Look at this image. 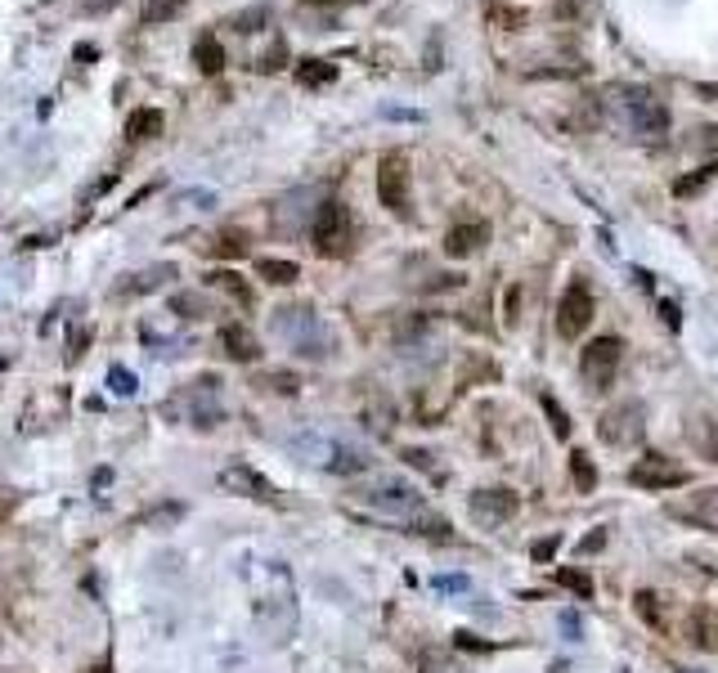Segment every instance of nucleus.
<instances>
[{
  "instance_id": "obj_6",
  "label": "nucleus",
  "mask_w": 718,
  "mask_h": 673,
  "mask_svg": "<svg viewBox=\"0 0 718 673\" xmlns=\"http://www.w3.org/2000/svg\"><path fill=\"white\" fill-rule=\"evenodd\" d=\"M593 314H597L593 287H588L584 278H570L566 292H561V301H557V336H561V342H579L584 328L593 323Z\"/></svg>"
},
{
  "instance_id": "obj_8",
  "label": "nucleus",
  "mask_w": 718,
  "mask_h": 673,
  "mask_svg": "<svg viewBox=\"0 0 718 673\" xmlns=\"http://www.w3.org/2000/svg\"><path fill=\"white\" fill-rule=\"evenodd\" d=\"M628 485H637V490H646V494H664V490L691 485V472H687L678 458H669V454H646V458H637V463L628 467Z\"/></svg>"
},
{
  "instance_id": "obj_33",
  "label": "nucleus",
  "mask_w": 718,
  "mask_h": 673,
  "mask_svg": "<svg viewBox=\"0 0 718 673\" xmlns=\"http://www.w3.org/2000/svg\"><path fill=\"white\" fill-rule=\"evenodd\" d=\"M171 310H175V314H184V319H202V296H189V292H180V296L171 301Z\"/></svg>"
},
{
  "instance_id": "obj_3",
  "label": "nucleus",
  "mask_w": 718,
  "mask_h": 673,
  "mask_svg": "<svg viewBox=\"0 0 718 673\" xmlns=\"http://www.w3.org/2000/svg\"><path fill=\"white\" fill-rule=\"evenodd\" d=\"M378 202L391 216H414V171H409V153L387 149L378 158Z\"/></svg>"
},
{
  "instance_id": "obj_13",
  "label": "nucleus",
  "mask_w": 718,
  "mask_h": 673,
  "mask_svg": "<svg viewBox=\"0 0 718 673\" xmlns=\"http://www.w3.org/2000/svg\"><path fill=\"white\" fill-rule=\"evenodd\" d=\"M669 516H678V521H687V525H696V530H718V485L696 490L691 498L673 503Z\"/></svg>"
},
{
  "instance_id": "obj_34",
  "label": "nucleus",
  "mask_w": 718,
  "mask_h": 673,
  "mask_svg": "<svg viewBox=\"0 0 718 673\" xmlns=\"http://www.w3.org/2000/svg\"><path fill=\"white\" fill-rule=\"evenodd\" d=\"M687 633H691V642H696V646H714V633H709V624H705V610H696V615H691Z\"/></svg>"
},
{
  "instance_id": "obj_39",
  "label": "nucleus",
  "mask_w": 718,
  "mask_h": 673,
  "mask_svg": "<svg viewBox=\"0 0 718 673\" xmlns=\"http://www.w3.org/2000/svg\"><path fill=\"white\" fill-rule=\"evenodd\" d=\"M557 548H561V539L552 534V539H539V543L530 548V557H534V561H552V557H557Z\"/></svg>"
},
{
  "instance_id": "obj_31",
  "label": "nucleus",
  "mask_w": 718,
  "mask_h": 673,
  "mask_svg": "<svg viewBox=\"0 0 718 673\" xmlns=\"http://www.w3.org/2000/svg\"><path fill=\"white\" fill-rule=\"evenodd\" d=\"M247 251V238L238 234V229H225L220 238H216V256H243Z\"/></svg>"
},
{
  "instance_id": "obj_27",
  "label": "nucleus",
  "mask_w": 718,
  "mask_h": 673,
  "mask_svg": "<svg viewBox=\"0 0 718 673\" xmlns=\"http://www.w3.org/2000/svg\"><path fill=\"white\" fill-rule=\"evenodd\" d=\"M184 0H144V23H171L180 19Z\"/></svg>"
},
{
  "instance_id": "obj_30",
  "label": "nucleus",
  "mask_w": 718,
  "mask_h": 673,
  "mask_svg": "<svg viewBox=\"0 0 718 673\" xmlns=\"http://www.w3.org/2000/svg\"><path fill=\"white\" fill-rule=\"evenodd\" d=\"M633 601H637V615H642L651 628H660V624H664V615H660V597H655V592H646V588H642Z\"/></svg>"
},
{
  "instance_id": "obj_38",
  "label": "nucleus",
  "mask_w": 718,
  "mask_h": 673,
  "mask_svg": "<svg viewBox=\"0 0 718 673\" xmlns=\"http://www.w3.org/2000/svg\"><path fill=\"white\" fill-rule=\"evenodd\" d=\"M265 382H269L278 396H296V378H292V373H265Z\"/></svg>"
},
{
  "instance_id": "obj_5",
  "label": "nucleus",
  "mask_w": 718,
  "mask_h": 673,
  "mask_svg": "<svg viewBox=\"0 0 718 673\" xmlns=\"http://www.w3.org/2000/svg\"><path fill=\"white\" fill-rule=\"evenodd\" d=\"M597 436H602V445H611V449H637V445L646 440V409H642L637 400L611 405V409L602 413V422H597Z\"/></svg>"
},
{
  "instance_id": "obj_40",
  "label": "nucleus",
  "mask_w": 718,
  "mask_h": 673,
  "mask_svg": "<svg viewBox=\"0 0 718 673\" xmlns=\"http://www.w3.org/2000/svg\"><path fill=\"white\" fill-rule=\"evenodd\" d=\"M517 310H521V292H517V287H508V292H503V319H508V323H517Z\"/></svg>"
},
{
  "instance_id": "obj_12",
  "label": "nucleus",
  "mask_w": 718,
  "mask_h": 673,
  "mask_svg": "<svg viewBox=\"0 0 718 673\" xmlns=\"http://www.w3.org/2000/svg\"><path fill=\"white\" fill-rule=\"evenodd\" d=\"M216 481H220V490H225V494L256 498V503H283V498H278V490H274V485H269V481H265L256 467H247V463H229V467H225Z\"/></svg>"
},
{
  "instance_id": "obj_41",
  "label": "nucleus",
  "mask_w": 718,
  "mask_h": 673,
  "mask_svg": "<svg viewBox=\"0 0 718 673\" xmlns=\"http://www.w3.org/2000/svg\"><path fill=\"white\" fill-rule=\"evenodd\" d=\"M602 548H606V530H593V534L579 543V552H602Z\"/></svg>"
},
{
  "instance_id": "obj_37",
  "label": "nucleus",
  "mask_w": 718,
  "mask_h": 673,
  "mask_svg": "<svg viewBox=\"0 0 718 673\" xmlns=\"http://www.w3.org/2000/svg\"><path fill=\"white\" fill-rule=\"evenodd\" d=\"M283 59H287V50H283V41H274V50H269L256 68H261V72H278V68H283Z\"/></svg>"
},
{
  "instance_id": "obj_47",
  "label": "nucleus",
  "mask_w": 718,
  "mask_h": 673,
  "mask_svg": "<svg viewBox=\"0 0 718 673\" xmlns=\"http://www.w3.org/2000/svg\"><path fill=\"white\" fill-rule=\"evenodd\" d=\"M696 90H700L705 99H714V104H718V86H696Z\"/></svg>"
},
{
  "instance_id": "obj_19",
  "label": "nucleus",
  "mask_w": 718,
  "mask_h": 673,
  "mask_svg": "<svg viewBox=\"0 0 718 673\" xmlns=\"http://www.w3.org/2000/svg\"><path fill=\"white\" fill-rule=\"evenodd\" d=\"M256 274H261L265 283H274V287H287V283L301 278V265H296V260H278V256H261V260H256Z\"/></svg>"
},
{
  "instance_id": "obj_26",
  "label": "nucleus",
  "mask_w": 718,
  "mask_h": 673,
  "mask_svg": "<svg viewBox=\"0 0 718 673\" xmlns=\"http://www.w3.org/2000/svg\"><path fill=\"white\" fill-rule=\"evenodd\" d=\"M543 413H548V422H552V436H557V440H570V413H566L561 400L548 396V391H543Z\"/></svg>"
},
{
  "instance_id": "obj_1",
  "label": "nucleus",
  "mask_w": 718,
  "mask_h": 673,
  "mask_svg": "<svg viewBox=\"0 0 718 673\" xmlns=\"http://www.w3.org/2000/svg\"><path fill=\"white\" fill-rule=\"evenodd\" d=\"M355 498L364 503L369 512L387 516V521H400L405 530H414L423 516H432V512H427V498H423L405 476H378V481H369L364 490H359Z\"/></svg>"
},
{
  "instance_id": "obj_18",
  "label": "nucleus",
  "mask_w": 718,
  "mask_h": 673,
  "mask_svg": "<svg viewBox=\"0 0 718 673\" xmlns=\"http://www.w3.org/2000/svg\"><path fill=\"white\" fill-rule=\"evenodd\" d=\"M193 64H198V72H207V77H216L220 68H225V46L207 32V37H198L193 41Z\"/></svg>"
},
{
  "instance_id": "obj_36",
  "label": "nucleus",
  "mask_w": 718,
  "mask_h": 673,
  "mask_svg": "<svg viewBox=\"0 0 718 673\" xmlns=\"http://www.w3.org/2000/svg\"><path fill=\"white\" fill-rule=\"evenodd\" d=\"M265 19H269L265 10H247V14H238V19H234V28H238V32H256Z\"/></svg>"
},
{
  "instance_id": "obj_22",
  "label": "nucleus",
  "mask_w": 718,
  "mask_h": 673,
  "mask_svg": "<svg viewBox=\"0 0 718 673\" xmlns=\"http://www.w3.org/2000/svg\"><path fill=\"white\" fill-rule=\"evenodd\" d=\"M207 278H211V287H220L225 296H234L238 305H252V287L243 283V274H234V269H211Z\"/></svg>"
},
{
  "instance_id": "obj_11",
  "label": "nucleus",
  "mask_w": 718,
  "mask_h": 673,
  "mask_svg": "<svg viewBox=\"0 0 718 673\" xmlns=\"http://www.w3.org/2000/svg\"><path fill=\"white\" fill-rule=\"evenodd\" d=\"M467 507H472V521H476V525H485V530H499V525H508V521L521 512V498H517L512 490L494 485V490H476Z\"/></svg>"
},
{
  "instance_id": "obj_21",
  "label": "nucleus",
  "mask_w": 718,
  "mask_h": 673,
  "mask_svg": "<svg viewBox=\"0 0 718 673\" xmlns=\"http://www.w3.org/2000/svg\"><path fill=\"white\" fill-rule=\"evenodd\" d=\"M687 440L705 454V463H718V436H714V422H709V418H691V422H687Z\"/></svg>"
},
{
  "instance_id": "obj_17",
  "label": "nucleus",
  "mask_w": 718,
  "mask_h": 673,
  "mask_svg": "<svg viewBox=\"0 0 718 673\" xmlns=\"http://www.w3.org/2000/svg\"><path fill=\"white\" fill-rule=\"evenodd\" d=\"M369 454L364 449H355V445H337V454H332V463H328V472L332 476H359V472H369Z\"/></svg>"
},
{
  "instance_id": "obj_43",
  "label": "nucleus",
  "mask_w": 718,
  "mask_h": 673,
  "mask_svg": "<svg viewBox=\"0 0 718 673\" xmlns=\"http://www.w3.org/2000/svg\"><path fill=\"white\" fill-rule=\"evenodd\" d=\"M700 149H705V153H718V126H705V131H700Z\"/></svg>"
},
{
  "instance_id": "obj_23",
  "label": "nucleus",
  "mask_w": 718,
  "mask_h": 673,
  "mask_svg": "<svg viewBox=\"0 0 718 673\" xmlns=\"http://www.w3.org/2000/svg\"><path fill=\"white\" fill-rule=\"evenodd\" d=\"M296 81H301V86H328V81H337V64H328V59H305V64H296Z\"/></svg>"
},
{
  "instance_id": "obj_45",
  "label": "nucleus",
  "mask_w": 718,
  "mask_h": 673,
  "mask_svg": "<svg viewBox=\"0 0 718 673\" xmlns=\"http://www.w3.org/2000/svg\"><path fill=\"white\" fill-rule=\"evenodd\" d=\"M561 628H566V633H570V642H575V637H579V615H575V610H566V615H561Z\"/></svg>"
},
{
  "instance_id": "obj_4",
  "label": "nucleus",
  "mask_w": 718,
  "mask_h": 673,
  "mask_svg": "<svg viewBox=\"0 0 718 673\" xmlns=\"http://www.w3.org/2000/svg\"><path fill=\"white\" fill-rule=\"evenodd\" d=\"M310 238H314V251H319V256H346L350 243H355V225H350L346 202H337V198L319 202V211H314V220H310Z\"/></svg>"
},
{
  "instance_id": "obj_16",
  "label": "nucleus",
  "mask_w": 718,
  "mask_h": 673,
  "mask_svg": "<svg viewBox=\"0 0 718 673\" xmlns=\"http://www.w3.org/2000/svg\"><path fill=\"white\" fill-rule=\"evenodd\" d=\"M171 274H175V265L162 260V265H149V269H140V274H126L113 292H117V296H144V292H158Z\"/></svg>"
},
{
  "instance_id": "obj_28",
  "label": "nucleus",
  "mask_w": 718,
  "mask_h": 673,
  "mask_svg": "<svg viewBox=\"0 0 718 673\" xmlns=\"http://www.w3.org/2000/svg\"><path fill=\"white\" fill-rule=\"evenodd\" d=\"M557 584H561V588H570L579 601H588V597H593V579H588L584 570H570V566H561V570H557Z\"/></svg>"
},
{
  "instance_id": "obj_42",
  "label": "nucleus",
  "mask_w": 718,
  "mask_h": 673,
  "mask_svg": "<svg viewBox=\"0 0 718 673\" xmlns=\"http://www.w3.org/2000/svg\"><path fill=\"white\" fill-rule=\"evenodd\" d=\"M436 588H440V592H463L467 579H463V575H445V579H436Z\"/></svg>"
},
{
  "instance_id": "obj_2",
  "label": "nucleus",
  "mask_w": 718,
  "mask_h": 673,
  "mask_svg": "<svg viewBox=\"0 0 718 673\" xmlns=\"http://www.w3.org/2000/svg\"><path fill=\"white\" fill-rule=\"evenodd\" d=\"M274 332L301 355V360H323L328 355V332L314 314V305H278L274 310Z\"/></svg>"
},
{
  "instance_id": "obj_20",
  "label": "nucleus",
  "mask_w": 718,
  "mask_h": 673,
  "mask_svg": "<svg viewBox=\"0 0 718 673\" xmlns=\"http://www.w3.org/2000/svg\"><path fill=\"white\" fill-rule=\"evenodd\" d=\"M162 126H167L162 108H140V113L126 122V135H131V140H158V135H162Z\"/></svg>"
},
{
  "instance_id": "obj_25",
  "label": "nucleus",
  "mask_w": 718,
  "mask_h": 673,
  "mask_svg": "<svg viewBox=\"0 0 718 673\" xmlns=\"http://www.w3.org/2000/svg\"><path fill=\"white\" fill-rule=\"evenodd\" d=\"M570 481H575L579 494H593V490H597V467H593L588 454H570Z\"/></svg>"
},
{
  "instance_id": "obj_46",
  "label": "nucleus",
  "mask_w": 718,
  "mask_h": 673,
  "mask_svg": "<svg viewBox=\"0 0 718 673\" xmlns=\"http://www.w3.org/2000/svg\"><path fill=\"white\" fill-rule=\"evenodd\" d=\"M660 314H664L669 328H678V305H673V301H660Z\"/></svg>"
},
{
  "instance_id": "obj_32",
  "label": "nucleus",
  "mask_w": 718,
  "mask_h": 673,
  "mask_svg": "<svg viewBox=\"0 0 718 673\" xmlns=\"http://www.w3.org/2000/svg\"><path fill=\"white\" fill-rule=\"evenodd\" d=\"M108 387H113V396H135V373L122 369V364H113V369H108Z\"/></svg>"
},
{
  "instance_id": "obj_24",
  "label": "nucleus",
  "mask_w": 718,
  "mask_h": 673,
  "mask_svg": "<svg viewBox=\"0 0 718 673\" xmlns=\"http://www.w3.org/2000/svg\"><path fill=\"white\" fill-rule=\"evenodd\" d=\"M364 427H373V436H391L396 431V405L391 400H373L364 409Z\"/></svg>"
},
{
  "instance_id": "obj_10",
  "label": "nucleus",
  "mask_w": 718,
  "mask_h": 673,
  "mask_svg": "<svg viewBox=\"0 0 718 673\" xmlns=\"http://www.w3.org/2000/svg\"><path fill=\"white\" fill-rule=\"evenodd\" d=\"M180 405H184V418L198 427V431H211V427H220V418H225V405H220V378H198V382H189L184 387V396H180Z\"/></svg>"
},
{
  "instance_id": "obj_29",
  "label": "nucleus",
  "mask_w": 718,
  "mask_h": 673,
  "mask_svg": "<svg viewBox=\"0 0 718 673\" xmlns=\"http://www.w3.org/2000/svg\"><path fill=\"white\" fill-rule=\"evenodd\" d=\"M714 175H718V162H709V166H705L700 175H682V180L673 184V193H678V198H687V193H700V189H705V184H709Z\"/></svg>"
},
{
  "instance_id": "obj_15",
  "label": "nucleus",
  "mask_w": 718,
  "mask_h": 673,
  "mask_svg": "<svg viewBox=\"0 0 718 673\" xmlns=\"http://www.w3.org/2000/svg\"><path fill=\"white\" fill-rule=\"evenodd\" d=\"M220 346H225V355H229V360H238V364L261 360V342L252 336V328H247V323H225V328H220Z\"/></svg>"
},
{
  "instance_id": "obj_14",
  "label": "nucleus",
  "mask_w": 718,
  "mask_h": 673,
  "mask_svg": "<svg viewBox=\"0 0 718 673\" xmlns=\"http://www.w3.org/2000/svg\"><path fill=\"white\" fill-rule=\"evenodd\" d=\"M485 238H490V225H485V220H463V225H454V229L445 234V256L467 260V256H476V251L485 247Z\"/></svg>"
},
{
  "instance_id": "obj_35",
  "label": "nucleus",
  "mask_w": 718,
  "mask_h": 673,
  "mask_svg": "<svg viewBox=\"0 0 718 673\" xmlns=\"http://www.w3.org/2000/svg\"><path fill=\"white\" fill-rule=\"evenodd\" d=\"M86 342H90V328H77V332L68 336V360H81V355H86Z\"/></svg>"
},
{
  "instance_id": "obj_9",
  "label": "nucleus",
  "mask_w": 718,
  "mask_h": 673,
  "mask_svg": "<svg viewBox=\"0 0 718 673\" xmlns=\"http://www.w3.org/2000/svg\"><path fill=\"white\" fill-rule=\"evenodd\" d=\"M620 360H624V342L620 336H593L579 355V373L593 391H611L615 373H620Z\"/></svg>"
},
{
  "instance_id": "obj_7",
  "label": "nucleus",
  "mask_w": 718,
  "mask_h": 673,
  "mask_svg": "<svg viewBox=\"0 0 718 673\" xmlns=\"http://www.w3.org/2000/svg\"><path fill=\"white\" fill-rule=\"evenodd\" d=\"M615 99L624 104L628 126H633L642 140H664V131H669V113H664V104H660L651 90H642V86H624V90H615Z\"/></svg>"
},
{
  "instance_id": "obj_44",
  "label": "nucleus",
  "mask_w": 718,
  "mask_h": 673,
  "mask_svg": "<svg viewBox=\"0 0 718 673\" xmlns=\"http://www.w3.org/2000/svg\"><path fill=\"white\" fill-rule=\"evenodd\" d=\"M405 458H409L414 467H427V472H432V454H427V449H405Z\"/></svg>"
}]
</instances>
